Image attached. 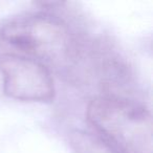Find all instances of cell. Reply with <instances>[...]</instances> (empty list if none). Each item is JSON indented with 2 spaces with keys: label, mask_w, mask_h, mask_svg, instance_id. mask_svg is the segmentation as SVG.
<instances>
[{
  "label": "cell",
  "mask_w": 153,
  "mask_h": 153,
  "mask_svg": "<svg viewBox=\"0 0 153 153\" xmlns=\"http://www.w3.org/2000/svg\"><path fill=\"white\" fill-rule=\"evenodd\" d=\"M86 114L113 153H153L152 115L144 105L107 94L94 99Z\"/></svg>",
  "instance_id": "6da1fadb"
},
{
  "label": "cell",
  "mask_w": 153,
  "mask_h": 153,
  "mask_svg": "<svg viewBox=\"0 0 153 153\" xmlns=\"http://www.w3.org/2000/svg\"><path fill=\"white\" fill-rule=\"evenodd\" d=\"M1 36L45 66L69 67L78 55L76 41L67 24L48 14L14 18L2 27Z\"/></svg>",
  "instance_id": "7a4b0ae2"
},
{
  "label": "cell",
  "mask_w": 153,
  "mask_h": 153,
  "mask_svg": "<svg viewBox=\"0 0 153 153\" xmlns=\"http://www.w3.org/2000/svg\"><path fill=\"white\" fill-rule=\"evenodd\" d=\"M3 91L9 98L23 102H51L55 85L47 67L36 59L18 53L0 55Z\"/></svg>",
  "instance_id": "3957f363"
},
{
  "label": "cell",
  "mask_w": 153,
  "mask_h": 153,
  "mask_svg": "<svg viewBox=\"0 0 153 153\" xmlns=\"http://www.w3.org/2000/svg\"><path fill=\"white\" fill-rule=\"evenodd\" d=\"M74 143L76 153H113L100 138L94 140L89 135L76 133Z\"/></svg>",
  "instance_id": "277c9868"
}]
</instances>
